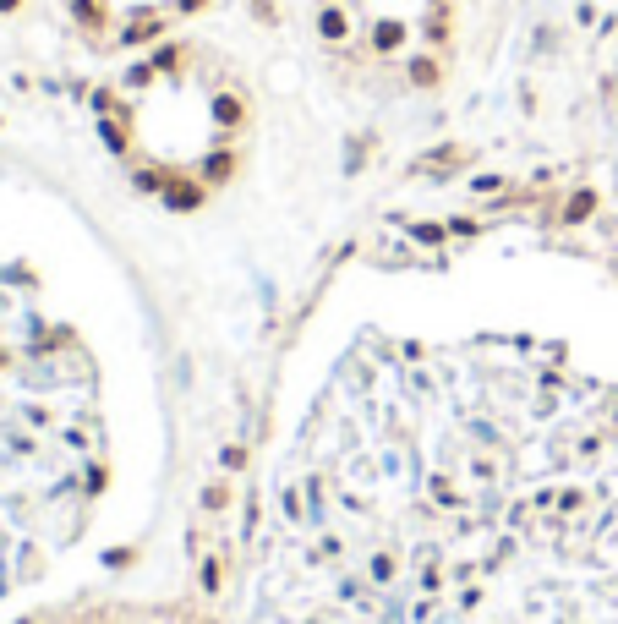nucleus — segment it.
Instances as JSON below:
<instances>
[{
	"label": "nucleus",
	"instance_id": "obj_1",
	"mask_svg": "<svg viewBox=\"0 0 618 624\" xmlns=\"http://www.w3.org/2000/svg\"><path fill=\"white\" fill-rule=\"evenodd\" d=\"M263 526L258 624H618V291H340Z\"/></svg>",
	"mask_w": 618,
	"mask_h": 624
}]
</instances>
